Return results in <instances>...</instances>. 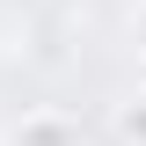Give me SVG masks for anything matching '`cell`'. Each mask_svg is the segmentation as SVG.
I'll return each mask as SVG.
<instances>
[{
    "label": "cell",
    "instance_id": "1",
    "mask_svg": "<svg viewBox=\"0 0 146 146\" xmlns=\"http://www.w3.org/2000/svg\"><path fill=\"white\" fill-rule=\"evenodd\" d=\"M7 146H80V124L73 117H58V110H29L15 124V139Z\"/></svg>",
    "mask_w": 146,
    "mask_h": 146
},
{
    "label": "cell",
    "instance_id": "2",
    "mask_svg": "<svg viewBox=\"0 0 146 146\" xmlns=\"http://www.w3.org/2000/svg\"><path fill=\"white\" fill-rule=\"evenodd\" d=\"M117 139H124V146H146V95L117 110Z\"/></svg>",
    "mask_w": 146,
    "mask_h": 146
},
{
    "label": "cell",
    "instance_id": "3",
    "mask_svg": "<svg viewBox=\"0 0 146 146\" xmlns=\"http://www.w3.org/2000/svg\"><path fill=\"white\" fill-rule=\"evenodd\" d=\"M139 44H146V15H139Z\"/></svg>",
    "mask_w": 146,
    "mask_h": 146
}]
</instances>
